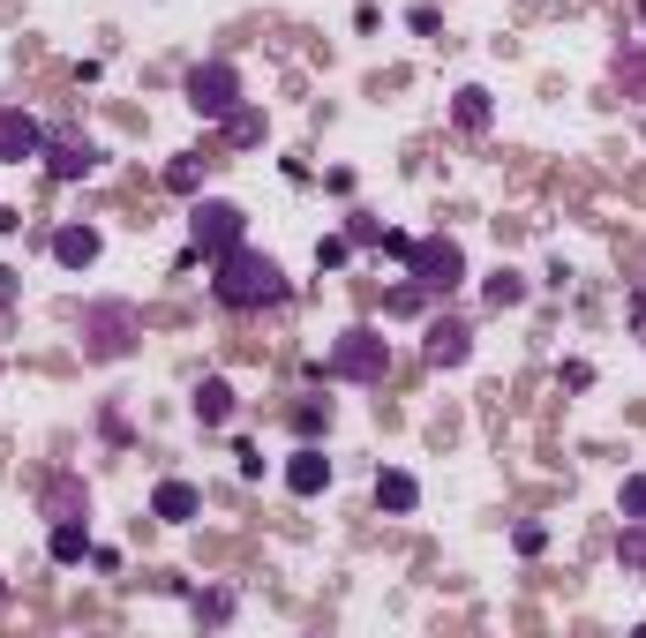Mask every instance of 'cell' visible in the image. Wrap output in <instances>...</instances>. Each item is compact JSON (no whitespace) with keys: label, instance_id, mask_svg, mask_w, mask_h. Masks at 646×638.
Returning a JSON list of instances; mask_svg holds the SVG:
<instances>
[{"label":"cell","instance_id":"6da1fadb","mask_svg":"<svg viewBox=\"0 0 646 638\" xmlns=\"http://www.w3.org/2000/svg\"><path fill=\"white\" fill-rule=\"evenodd\" d=\"M211 300L218 308H233V316H256V308H278L286 300V271L271 263L263 249H226L211 255Z\"/></svg>","mask_w":646,"mask_h":638},{"label":"cell","instance_id":"7a4b0ae2","mask_svg":"<svg viewBox=\"0 0 646 638\" xmlns=\"http://www.w3.org/2000/svg\"><path fill=\"white\" fill-rule=\"evenodd\" d=\"M384 369H391V339L384 331H369V323L339 331L331 353L316 361V376H331V383H384Z\"/></svg>","mask_w":646,"mask_h":638},{"label":"cell","instance_id":"3957f363","mask_svg":"<svg viewBox=\"0 0 646 638\" xmlns=\"http://www.w3.org/2000/svg\"><path fill=\"white\" fill-rule=\"evenodd\" d=\"M143 331V316H135V300H90L84 308V353L90 361H121Z\"/></svg>","mask_w":646,"mask_h":638},{"label":"cell","instance_id":"277c9868","mask_svg":"<svg viewBox=\"0 0 646 638\" xmlns=\"http://www.w3.org/2000/svg\"><path fill=\"white\" fill-rule=\"evenodd\" d=\"M406 278L421 294H459L467 286V249L451 233H429V241H414V255H406Z\"/></svg>","mask_w":646,"mask_h":638},{"label":"cell","instance_id":"5b68a950","mask_svg":"<svg viewBox=\"0 0 646 638\" xmlns=\"http://www.w3.org/2000/svg\"><path fill=\"white\" fill-rule=\"evenodd\" d=\"M188 233H196V255L211 263V255L241 249V233H249V211H241V204H226V196H196V211H188Z\"/></svg>","mask_w":646,"mask_h":638},{"label":"cell","instance_id":"8992f818","mask_svg":"<svg viewBox=\"0 0 646 638\" xmlns=\"http://www.w3.org/2000/svg\"><path fill=\"white\" fill-rule=\"evenodd\" d=\"M188 106H196V113H204V121H226V113H233V106H241V76H233V68H226V61H204V68H188Z\"/></svg>","mask_w":646,"mask_h":638},{"label":"cell","instance_id":"52a82bcc","mask_svg":"<svg viewBox=\"0 0 646 638\" xmlns=\"http://www.w3.org/2000/svg\"><path fill=\"white\" fill-rule=\"evenodd\" d=\"M45 158V128L39 113H23V106H0V166H31Z\"/></svg>","mask_w":646,"mask_h":638},{"label":"cell","instance_id":"ba28073f","mask_svg":"<svg viewBox=\"0 0 646 638\" xmlns=\"http://www.w3.org/2000/svg\"><path fill=\"white\" fill-rule=\"evenodd\" d=\"M45 166L61 173V180H90V173L106 166V151H98L90 135H76V128H68V135H45Z\"/></svg>","mask_w":646,"mask_h":638},{"label":"cell","instance_id":"9c48e42d","mask_svg":"<svg viewBox=\"0 0 646 638\" xmlns=\"http://www.w3.org/2000/svg\"><path fill=\"white\" fill-rule=\"evenodd\" d=\"M421 353H429V369H467L474 331H467L459 316H429V339H421Z\"/></svg>","mask_w":646,"mask_h":638},{"label":"cell","instance_id":"30bf717a","mask_svg":"<svg viewBox=\"0 0 646 638\" xmlns=\"http://www.w3.org/2000/svg\"><path fill=\"white\" fill-rule=\"evenodd\" d=\"M39 510H45V518H90L84 473H53V481H39Z\"/></svg>","mask_w":646,"mask_h":638},{"label":"cell","instance_id":"8fae6325","mask_svg":"<svg viewBox=\"0 0 646 638\" xmlns=\"http://www.w3.org/2000/svg\"><path fill=\"white\" fill-rule=\"evenodd\" d=\"M196 510H204V496H196V481H158V488H151V518H158V526H188V518H196Z\"/></svg>","mask_w":646,"mask_h":638},{"label":"cell","instance_id":"7c38bea8","mask_svg":"<svg viewBox=\"0 0 646 638\" xmlns=\"http://www.w3.org/2000/svg\"><path fill=\"white\" fill-rule=\"evenodd\" d=\"M286 488H294V496H324V488H331V459H324V443H302V451L286 459Z\"/></svg>","mask_w":646,"mask_h":638},{"label":"cell","instance_id":"4fadbf2b","mask_svg":"<svg viewBox=\"0 0 646 638\" xmlns=\"http://www.w3.org/2000/svg\"><path fill=\"white\" fill-rule=\"evenodd\" d=\"M98 249H106L98 226H61V233H53V263H61V271H90Z\"/></svg>","mask_w":646,"mask_h":638},{"label":"cell","instance_id":"5bb4252c","mask_svg":"<svg viewBox=\"0 0 646 638\" xmlns=\"http://www.w3.org/2000/svg\"><path fill=\"white\" fill-rule=\"evenodd\" d=\"M196 421H204V428H226V421H233V383H226V376H204V383H196Z\"/></svg>","mask_w":646,"mask_h":638},{"label":"cell","instance_id":"9a60e30c","mask_svg":"<svg viewBox=\"0 0 646 638\" xmlns=\"http://www.w3.org/2000/svg\"><path fill=\"white\" fill-rule=\"evenodd\" d=\"M45 549H53V563H84V556H90V526H84V518H53Z\"/></svg>","mask_w":646,"mask_h":638},{"label":"cell","instance_id":"2e32d148","mask_svg":"<svg viewBox=\"0 0 646 638\" xmlns=\"http://www.w3.org/2000/svg\"><path fill=\"white\" fill-rule=\"evenodd\" d=\"M376 504L384 510H398V518H406V510H421V481H414V473H376Z\"/></svg>","mask_w":646,"mask_h":638},{"label":"cell","instance_id":"e0dca14e","mask_svg":"<svg viewBox=\"0 0 646 638\" xmlns=\"http://www.w3.org/2000/svg\"><path fill=\"white\" fill-rule=\"evenodd\" d=\"M451 121L467 128V135H481V128L496 121V106H489V90H481V84H467V90H459V98H451Z\"/></svg>","mask_w":646,"mask_h":638},{"label":"cell","instance_id":"ac0fdd59","mask_svg":"<svg viewBox=\"0 0 646 638\" xmlns=\"http://www.w3.org/2000/svg\"><path fill=\"white\" fill-rule=\"evenodd\" d=\"M166 188H173V196H204V158H196V151H180V158L166 166Z\"/></svg>","mask_w":646,"mask_h":638},{"label":"cell","instance_id":"d6986e66","mask_svg":"<svg viewBox=\"0 0 646 638\" xmlns=\"http://www.w3.org/2000/svg\"><path fill=\"white\" fill-rule=\"evenodd\" d=\"M218 128H226V143H241V151H249V143H263V113H256V106H233Z\"/></svg>","mask_w":646,"mask_h":638},{"label":"cell","instance_id":"ffe728a7","mask_svg":"<svg viewBox=\"0 0 646 638\" xmlns=\"http://www.w3.org/2000/svg\"><path fill=\"white\" fill-rule=\"evenodd\" d=\"M616 563H624V571H646V518H624V534H616Z\"/></svg>","mask_w":646,"mask_h":638},{"label":"cell","instance_id":"44dd1931","mask_svg":"<svg viewBox=\"0 0 646 638\" xmlns=\"http://www.w3.org/2000/svg\"><path fill=\"white\" fill-rule=\"evenodd\" d=\"M481 294H489V308H518V300H526V278H518V271H496Z\"/></svg>","mask_w":646,"mask_h":638},{"label":"cell","instance_id":"7402d4cb","mask_svg":"<svg viewBox=\"0 0 646 638\" xmlns=\"http://www.w3.org/2000/svg\"><path fill=\"white\" fill-rule=\"evenodd\" d=\"M324 428H331V398H324V406H316V398H308V406H294V436H302V443H316Z\"/></svg>","mask_w":646,"mask_h":638},{"label":"cell","instance_id":"603a6c76","mask_svg":"<svg viewBox=\"0 0 646 638\" xmlns=\"http://www.w3.org/2000/svg\"><path fill=\"white\" fill-rule=\"evenodd\" d=\"M616 84H624V98H639L646 90V53H632V61L616 53Z\"/></svg>","mask_w":646,"mask_h":638},{"label":"cell","instance_id":"cb8c5ba5","mask_svg":"<svg viewBox=\"0 0 646 638\" xmlns=\"http://www.w3.org/2000/svg\"><path fill=\"white\" fill-rule=\"evenodd\" d=\"M616 510H624V518H646V473H632V481L616 488Z\"/></svg>","mask_w":646,"mask_h":638},{"label":"cell","instance_id":"d4e9b609","mask_svg":"<svg viewBox=\"0 0 646 638\" xmlns=\"http://www.w3.org/2000/svg\"><path fill=\"white\" fill-rule=\"evenodd\" d=\"M421 308H429V294H421V286H414V278H406V286H398V294H391V316H421Z\"/></svg>","mask_w":646,"mask_h":638},{"label":"cell","instance_id":"484cf974","mask_svg":"<svg viewBox=\"0 0 646 638\" xmlns=\"http://www.w3.org/2000/svg\"><path fill=\"white\" fill-rule=\"evenodd\" d=\"M196 616H204V624H226V616H233V594H196Z\"/></svg>","mask_w":646,"mask_h":638},{"label":"cell","instance_id":"4316f807","mask_svg":"<svg viewBox=\"0 0 646 638\" xmlns=\"http://www.w3.org/2000/svg\"><path fill=\"white\" fill-rule=\"evenodd\" d=\"M512 549H518V556H541V549H549V526H518Z\"/></svg>","mask_w":646,"mask_h":638},{"label":"cell","instance_id":"83f0119b","mask_svg":"<svg viewBox=\"0 0 646 638\" xmlns=\"http://www.w3.org/2000/svg\"><path fill=\"white\" fill-rule=\"evenodd\" d=\"M346 255H353V241H316V271H339Z\"/></svg>","mask_w":646,"mask_h":638},{"label":"cell","instance_id":"f1b7e54d","mask_svg":"<svg viewBox=\"0 0 646 638\" xmlns=\"http://www.w3.org/2000/svg\"><path fill=\"white\" fill-rule=\"evenodd\" d=\"M233 459H241V481H263V451L256 443H233Z\"/></svg>","mask_w":646,"mask_h":638},{"label":"cell","instance_id":"f546056e","mask_svg":"<svg viewBox=\"0 0 646 638\" xmlns=\"http://www.w3.org/2000/svg\"><path fill=\"white\" fill-rule=\"evenodd\" d=\"M15 294H23V271H8V263H0V308H15Z\"/></svg>","mask_w":646,"mask_h":638},{"label":"cell","instance_id":"4dcf8cb0","mask_svg":"<svg viewBox=\"0 0 646 638\" xmlns=\"http://www.w3.org/2000/svg\"><path fill=\"white\" fill-rule=\"evenodd\" d=\"M15 226H23V211H15V204H0V233H15Z\"/></svg>","mask_w":646,"mask_h":638},{"label":"cell","instance_id":"1f68e13d","mask_svg":"<svg viewBox=\"0 0 646 638\" xmlns=\"http://www.w3.org/2000/svg\"><path fill=\"white\" fill-rule=\"evenodd\" d=\"M0 601H8V579H0Z\"/></svg>","mask_w":646,"mask_h":638},{"label":"cell","instance_id":"d6a6232c","mask_svg":"<svg viewBox=\"0 0 646 638\" xmlns=\"http://www.w3.org/2000/svg\"><path fill=\"white\" fill-rule=\"evenodd\" d=\"M639 23H646V0H639Z\"/></svg>","mask_w":646,"mask_h":638}]
</instances>
